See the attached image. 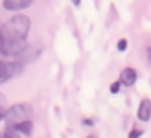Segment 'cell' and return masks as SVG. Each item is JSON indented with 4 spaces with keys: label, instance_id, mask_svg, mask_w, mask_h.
<instances>
[{
    "label": "cell",
    "instance_id": "obj_11",
    "mask_svg": "<svg viewBox=\"0 0 151 138\" xmlns=\"http://www.w3.org/2000/svg\"><path fill=\"white\" fill-rule=\"evenodd\" d=\"M127 46H129L127 39H120V41H118V44H116V48H118L120 52H125V50H127Z\"/></svg>",
    "mask_w": 151,
    "mask_h": 138
},
{
    "label": "cell",
    "instance_id": "obj_13",
    "mask_svg": "<svg viewBox=\"0 0 151 138\" xmlns=\"http://www.w3.org/2000/svg\"><path fill=\"white\" fill-rule=\"evenodd\" d=\"M146 55H147V61H149V65H151V46L146 50Z\"/></svg>",
    "mask_w": 151,
    "mask_h": 138
},
{
    "label": "cell",
    "instance_id": "obj_5",
    "mask_svg": "<svg viewBox=\"0 0 151 138\" xmlns=\"http://www.w3.org/2000/svg\"><path fill=\"white\" fill-rule=\"evenodd\" d=\"M137 78H138V74L131 66H127V68H124V70L120 72V81H122L124 87H133L134 83H137Z\"/></svg>",
    "mask_w": 151,
    "mask_h": 138
},
{
    "label": "cell",
    "instance_id": "obj_4",
    "mask_svg": "<svg viewBox=\"0 0 151 138\" xmlns=\"http://www.w3.org/2000/svg\"><path fill=\"white\" fill-rule=\"evenodd\" d=\"M28 50V42L26 39H20V41H0V52L2 55H20Z\"/></svg>",
    "mask_w": 151,
    "mask_h": 138
},
{
    "label": "cell",
    "instance_id": "obj_1",
    "mask_svg": "<svg viewBox=\"0 0 151 138\" xmlns=\"http://www.w3.org/2000/svg\"><path fill=\"white\" fill-rule=\"evenodd\" d=\"M29 26L32 22L26 15H15L9 20H6L0 29V41H20L26 39L29 33Z\"/></svg>",
    "mask_w": 151,
    "mask_h": 138
},
{
    "label": "cell",
    "instance_id": "obj_2",
    "mask_svg": "<svg viewBox=\"0 0 151 138\" xmlns=\"http://www.w3.org/2000/svg\"><path fill=\"white\" fill-rule=\"evenodd\" d=\"M2 118L6 121H9L11 125L19 124V121H24L32 118V107L28 103H17V105H11L7 111H2Z\"/></svg>",
    "mask_w": 151,
    "mask_h": 138
},
{
    "label": "cell",
    "instance_id": "obj_7",
    "mask_svg": "<svg viewBox=\"0 0 151 138\" xmlns=\"http://www.w3.org/2000/svg\"><path fill=\"white\" fill-rule=\"evenodd\" d=\"M32 2L33 0H4L2 4L7 11H20V9H24V7H28Z\"/></svg>",
    "mask_w": 151,
    "mask_h": 138
},
{
    "label": "cell",
    "instance_id": "obj_6",
    "mask_svg": "<svg viewBox=\"0 0 151 138\" xmlns=\"http://www.w3.org/2000/svg\"><path fill=\"white\" fill-rule=\"evenodd\" d=\"M137 118L140 121H149L151 120V99L144 98L138 105V111H137Z\"/></svg>",
    "mask_w": 151,
    "mask_h": 138
},
{
    "label": "cell",
    "instance_id": "obj_15",
    "mask_svg": "<svg viewBox=\"0 0 151 138\" xmlns=\"http://www.w3.org/2000/svg\"><path fill=\"white\" fill-rule=\"evenodd\" d=\"M72 4H74V6H79V4H81V0H72Z\"/></svg>",
    "mask_w": 151,
    "mask_h": 138
},
{
    "label": "cell",
    "instance_id": "obj_3",
    "mask_svg": "<svg viewBox=\"0 0 151 138\" xmlns=\"http://www.w3.org/2000/svg\"><path fill=\"white\" fill-rule=\"evenodd\" d=\"M22 72H24L22 61H2V65H0V81L6 83L7 79L17 78Z\"/></svg>",
    "mask_w": 151,
    "mask_h": 138
},
{
    "label": "cell",
    "instance_id": "obj_16",
    "mask_svg": "<svg viewBox=\"0 0 151 138\" xmlns=\"http://www.w3.org/2000/svg\"><path fill=\"white\" fill-rule=\"evenodd\" d=\"M87 138H96V136H94V134H88V136H87Z\"/></svg>",
    "mask_w": 151,
    "mask_h": 138
},
{
    "label": "cell",
    "instance_id": "obj_14",
    "mask_svg": "<svg viewBox=\"0 0 151 138\" xmlns=\"http://www.w3.org/2000/svg\"><path fill=\"white\" fill-rule=\"evenodd\" d=\"M83 124L85 125H94V120H83Z\"/></svg>",
    "mask_w": 151,
    "mask_h": 138
},
{
    "label": "cell",
    "instance_id": "obj_12",
    "mask_svg": "<svg viewBox=\"0 0 151 138\" xmlns=\"http://www.w3.org/2000/svg\"><path fill=\"white\" fill-rule=\"evenodd\" d=\"M142 136V131L140 129H133V131L129 133V138H140Z\"/></svg>",
    "mask_w": 151,
    "mask_h": 138
},
{
    "label": "cell",
    "instance_id": "obj_9",
    "mask_svg": "<svg viewBox=\"0 0 151 138\" xmlns=\"http://www.w3.org/2000/svg\"><path fill=\"white\" fill-rule=\"evenodd\" d=\"M2 138H22V134H20L15 127H9V129H7V131L4 133V136H2Z\"/></svg>",
    "mask_w": 151,
    "mask_h": 138
},
{
    "label": "cell",
    "instance_id": "obj_10",
    "mask_svg": "<svg viewBox=\"0 0 151 138\" xmlns=\"http://www.w3.org/2000/svg\"><path fill=\"white\" fill-rule=\"evenodd\" d=\"M120 87H124L122 85V81H114V83H111V87H109V90H111V94H118V92H120Z\"/></svg>",
    "mask_w": 151,
    "mask_h": 138
},
{
    "label": "cell",
    "instance_id": "obj_8",
    "mask_svg": "<svg viewBox=\"0 0 151 138\" xmlns=\"http://www.w3.org/2000/svg\"><path fill=\"white\" fill-rule=\"evenodd\" d=\"M11 127H15L22 136H32V134H33V124H32V120L19 121V124H15V125H11Z\"/></svg>",
    "mask_w": 151,
    "mask_h": 138
}]
</instances>
